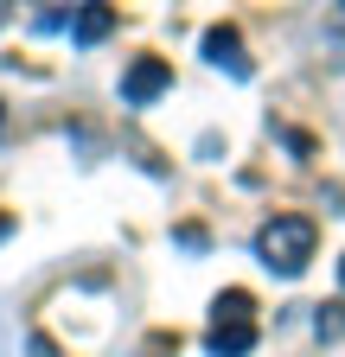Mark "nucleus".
<instances>
[{"mask_svg": "<svg viewBox=\"0 0 345 357\" xmlns=\"http://www.w3.org/2000/svg\"><path fill=\"white\" fill-rule=\"evenodd\" d=\"M314 243H320V230H314V217H294V211L269 217L263 230H256V255H263V268H275L281 281H294L300 268L314 261Z\"/></svg>", "mask_w": 345, "mask_h": 357, "instance_id": "f257e3e1", "label": "nucleus"}, {"mask_svg": "<svg viewBox=\"0 0 345 357\" xmlns=\"http://www.w3.org/2000/svg\"><path fill=\"white\" fill-rule=\"evenodd\" d=\"M205 351H211V357H249V351H256V319H249V294H243V287L218 294V306H211V332H205Z\"/></svg>", "mask_w": 345, "mask_h": 357, "instance_id": "f03ea898", "label": "nucleus"}, {"mask_svg": "<svg viewBox=\"0 0 345 357\" xmlns=\"http://www.w3.org/2000/svg\"><path fill=\"white\" fill-rule=\"evenodd\" d=\"M160 89H172V64L166 58H135L128 64V77H122V102L128 109H147Z\"/></svg>", "mask_w": 345, "mask_h": 357, "instance_id": "7ed1b4c3", "label": "nucleus"}, {"mask_svg": "<svg viewBox=\"0 0 345 357\" xmlns=\"http://www.w3.org/2000/svg\"><path fill=\"white\" fill-rule=\"evenodd\" d=\"M205 58L218 64V70H230V77H249V70H256V64L243 58V32H237V26H211V32H205Z\"/></svg>", "mask_w": 345, "mask_h": 357, "instance_id": "20e7f679", "label": "nucleus"}, {"mask_svg": "<svg viewBox=\"0 0 345 357\" xmlns=\"http://www.w3.org/2000/svg\"><path fill=\"white\" fill-rule=\"evenodd\" d=\"M71 32H77V45H96V38H109V32H115V7H103V0H90V7H77Z\"/></svg>", "mask_w": 345, "mask_h": 357, "instance_id": "39448f33", "label": "nucleus"}, {"mask_svg": "<svg viewBox=\"0 0 345 357\" xmlns=\"http://www.w3.org/2000/svg\"><path fill=\"white\" fill-rule=\"evenodd\" d=\"M314 332L332 344V338H345V300H326V306H314Z\"/></svg>", "mask_w": 345, "mask_h": 357, "instance_id": "423d86ee", "label": "nucleus"}, {"mask_svg": "<svg viewBox=\"0 0 345 357\" xmlns=\"http://www.w3.org/2000/svg\"><path fill=\"white\" fill-rule=\"evenodd\" d=\"M26 357H64V351H58L45 332H32V338H26Z\"/></svg>", "mask_w": 345, "mask_h": 357, "instance_id": "0eeeda50", "label": "nucleus"}, {"mask_svg": "<svg viewBox=\"0 0 345 357\" xmlns=\"http://www.w3.org/2000/svg\"><path fill=\"white\" fill-rule=\"evenodd\" d=\"M7 236H13V217H0V243H7Z\"/></svg>", "mask_w": 345, "mask_h": 357, "instance_id": "6e6552de", "label": "nucleus"}, {"mask_svg": "<svg viewBox=\"0 0 345 357\" xmlns=\"http://www.w3.org/2000/svg\"><path fill=\"white\" fill-rule=\"evenodd\" d=\"M339 281H345V261H339Z\"/></svg>", "mask_w": 345, "mask_h": 357, "instance_id": "1a4fd4ad", "label": "nucleus"}, {"mask_svg": "<svg viewBox=\"0 0 345 357\" xmlns=\"http://www.w3.org/2000/svg\"><path fill=\"white\" fill-rule=\"evenodd\" d=\"M0 20H7V13H0Z\"/></svg>", "mask_w": 345, "mask_h": 357, "instance_id": "9d476101", "label": "nucleus"}]
</instances>
